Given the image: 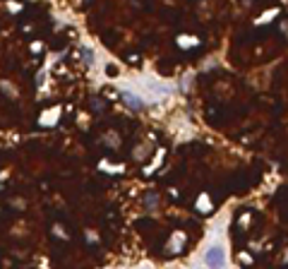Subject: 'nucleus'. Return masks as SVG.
I'll list each match as a JSON object with an SVG mask.
<instances>
[{"instance_id":"1","label":"nucleus","mask_w":288,"mask_h":269,"mask_svg":"<svg viewBox=\"0 0 288 269\" xmlns=\"http://www.w3.org/2000/svg\"><path fill=\"white\" fill-rule=\"evenodd\" d=\"M204 267L206 269H226L228 267V250L223 238H211L204 248Z\"/></svg>"},{"instance_id":"2","label":"nucleus","mask_w":288,"mask_h":269,"mask_svg":"<svg viewBox=\"0 0 288 269\" xmlns=\"http://www.w3.org/2000/svg\"><path fill=\"white\" fill-rule=\"evenodd\" d=\"M142 94L144 96H151L154 101H161V99H166V96H171V92H173V87L171 84H164V82H159L156 77H151V75H144L142 77Z\"/></svg>"},{"instance_id":"3","label":"nucleus","mask_w":288,"mask_h":269,"mask_svg":"<svg viewBox=\"0 0 288 269\" xmlns=\"http://www.w3.org/2000/svg\"><path fill=\"white\" fill-rule=\"evenodd\" d=\"M123 101L130 108H135V111H139V108H144L147 104H149V99L142 94V92H137L135 87H130V84H125L123 87Z\"/></svg>"},{"instance_id":"4","label":"nucleus","mask_w":288,"mask_h":269,"mask_svg":"<svg viewBox=\"0 0 288 269\" xmlns=\"http://www.w3.org/2000/svg\"><path fill=\"white\" fill-rule=\"evenodd\" d=\"M183 245H185V233H183V231H173L171 241H168V245H166V248H168V253H173V255H176V253L183 250Z\"/></svg>"},{"instance_id":"5","label":"nucleus","mask_w":288,"mask_h":269,"mask_svg":"<svg viewBox=\"0 0 288 269\" xmlns=\"http://www.w3.org/2000/svg\"><path fill=\"white\" fill-rule=\"evenodd\" d=\"M60 111H63L60 106H53L51 111H43L41 118H39V123H41V125H55L58 118H60Z\"/></svg>"},{"instance_id":"6","label":"nucleus","mask_w":288,"mask_h":269,"mask_svg":"<svg viewBox=\"0 0 288 269\" xmlns=\"http://www.w3.org/2000/svg\"><path fill=\"white\" fill-rule=\"evenodd\" d=\"M199 41H197V36H178V46L180 48H194Z\"/></svg>"},{"instance_id":"7","label":"nucleus","mask_w":288,"mask_h":269,"mask_svg":"<svg viewBox=\"0 0 288 269\" xmlns=\"http://www.w3.org/2000/svg\"><path fill=\"white\" fill-rule=\"evenodd\" d=\"M197 209L199 212H211V200H209V195H199V200H197Z\"/></svg>"},{"instance_id":"8","label":"nucleus","mask_w":288,"mask_h":269,"mask_svg":"<svg viewBox=\"0 0 288 269\" xmlns=\"http://www.w3.org/2000/svg\"><path fill=\"white\" fill-rule=\"evenodd\" d=\"M82 60L87 63V67L94 65V53H92V48H89V46H82Z\"/></svg>"},{"instance_id":"9","label":"nucleus","mask_w":288,"mask_h":269,"mask_svg":"<svg viewBox=\"0 0 288 269\" xmlns=\"http://www.w3.org/2000/svg\"><path fill=\"white\" fill-rule=\"evenodd\" d=\"M276 14H279V10H269V12H264L260 19H257V24H269V22L274 19Z\"/></svg>"},{"instance_id":"10","label":"nucleus","mask_w":288,"mask_h":269,"mask_svg":"<svg viewBox=\"0 0 288 269\" xmlns=\"http://www.w3.org/2000/svg\"><path fill=\"white\" fill-rule=\"evenodd\" d=\"M0 87H2V92H7V94H10V99H17V89H14L10 82H0Z\"/></svg>"},{"instance_id":"11","label":"nucleus","mask_w":288,"mask_h":269,"mask_svg":"<svg viewBox=\"0 0 288 269\" xmlns=\"http://www.w3.org/2000/svg\"><path fill=\"white\" fill-rule=\"evenodd\" d=\"M101 168L103 171H113V173H123V166H110L108 161H101Z\"/></svg>"},{"instance_id":"12","label":"nucleus","mask_w":288,"mask_h":269,"mask_svg":"<svg viewBox=\"0 0 288 269\" xmlns=\"http://www.w3.org/2000/svg\"><path fill=\"white\" fill-rule=\"evenodd\" d=\"M53 231H55V236H58V238H68V233L63 231V226H53Z\"/></svg>"},{"instance_id":"13","label":"nucleus","mask_w":288,"mask_h":269,"mask_svg":"<svg viewBox=\"0 0 288 269\" xmlns=\"http://www.w3.org/2000/svg\"><path fill=\"white\" fill-rule=\"evenodd\" d=\"M226 269H228V267H226Z\"/></svg>"}]
</instances>
